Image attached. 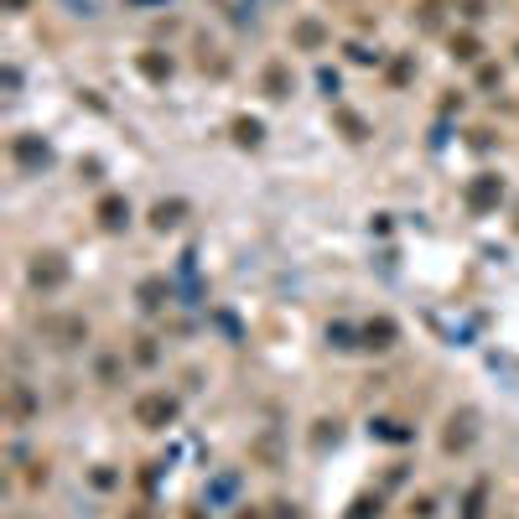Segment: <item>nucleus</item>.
<instances>
[{
    "label": "nucleus",
    "instance_id": "nucleus-1",
    "mask_svg": "<svg viewBox=\"0 0 519 519\" xmlns=\"http://www.w3.org/2000/svg\"><path fill=\"white\" fill-rule=\"evenodd\" d=\"M140 421H146V426L172 421V400H146V405H140Z\"/></svg>",
    "mask_w": 519,
    "mask_h": 519
},
{
    "label": "nucleus",
    "instance_id": "nucleus-2",
    "mask_svg": "<svg viewBox=\"0 0 519 519\" xmlns=\"http://www.w3.org/2000/svg\"><path fill=\"white\" fill-rule=\"evenodd\" d=\"M99 218H104L109 229H115V224H125V203H120V197H104V203H99Z\"/></svg>",
    "mask_w": 519,
    "mask_h": 519
},
{
    "label": "nucleus",
    "instance_id": "nucleus-3",
    "mask_svg": "<svg viewBox=\"0 0 519 519\" xmlns=\"http://www.w3.org/2000/svg\"><path fill=\"white\" fill-rule=\"evenodd\" d=\"M176 213H182V208H176V203H172V208L161 203V208H156V224H161V229H167V224H176Z\"/></svg>",
    "mask_w": 519,
    "mask_h": 519
}]
</instances>
